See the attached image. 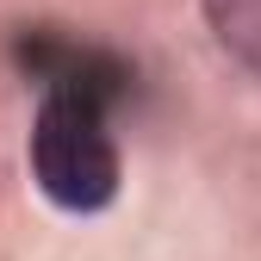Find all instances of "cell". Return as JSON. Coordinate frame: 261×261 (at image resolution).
<instances>
[{
	"label": "cell",
	"instance_id": "1",
	"mask_svg": "<svg viewBox=\"0 0 261 261\" xmlns=\"http://www.w3.org/2000/svg\"><path fill=\"white\" fill-rule=\"evenodd\" d=\"M25 69L38 81V118H31V180L62 212H106L118 199V137H112V100L124 69L100 44L75 38H31Z\"/></svg>",
	"mask_w": 261,
	"mask_h": 261
},
{
	"label": "cell",
	"instance_id": "2",
	"mask_svg": "<svg viewBox=\"0 0 261 261\" xmlns=\"http://www.w3.org/2000/svg\"><path fill=\"white\" fill-rule=\"evenodd\" d=\"M205 19H212V38L249 75H261V0H205Z\"/></svg>",
	"mask_w": 261,
	"mask_h": 261
}]
</instances>
